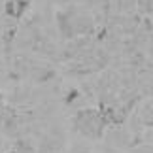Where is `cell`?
Instances as JSON below:
<instances>
[{"label": "cell", "instance_id": "7a4b0ae2", "mask_svg": "<svg viewBox=\"0 0 153 153\" xmlns=\"http://www.w3.org/2000/svg\"><path fill=\"white\" fill-rule=\"evenodd\" d=\"M28 2H30V0H15V4L19 6V11H23V10H25Z\"/></svg>", "mask_w": 153, "mask_h": 153}, {"label": "cell", "instance_id": "6da1fadb", "mask_svg": "<svg viewBox=\"0 0 153 153\" xmlns=\"http://www.w3.org/2000/svg\"><path fill=\"white\" fill-rule=\"evenodd\" d=\"M76 127L78 131H81L85 136L97 138L102 134L104 128V117L98 114L97 110H81L78 115H76Z\"/></svg>", "mask_w": 153, "mask_h": 153}]
</instances>
